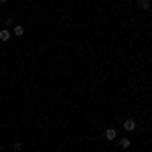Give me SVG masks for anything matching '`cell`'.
Wrapping results in <instances>:
<instances>
[{"label":"cell","instance_id":"1","mask_svg":"<svg viewBox=\"0 0 152 152\" xmlns=\"http://www.w3.org/2000/svg\"><path fill=\"white\" fill-rule=\"evenodd\" d=\"M124 130H126V132H134V130H136V122H134L132 118L124 120Z\"/></svg>","mask_w":152,"mask_h":152},{"label":"cell","instance_id":"2","mask_svg":"<svg viewBox=\"0 0 152 152\" xmlns=\"http://www.w3.org/2000/svg\"><path fill=\"white\" fill-rule=\"evenodd\" d=\"M104 136H105V140H110V142H112V140H116V138H118V132H116V128H107V130H105V134H104Z\"/></svg>","mask_w":152,"mask_h":152},{"label":"cell","instance_id":"3","mask_svg":"<svg viewBox=\"0 0 152 152\" xmlns=\"http://www.w3.org/2000/svg\"><path fill=\"white\" fill-rule=\"evenodd\" d=\"M8 39H10V31H8V28H0V41L6 43Z\"/></svg>","mask_w":152,"mask_h":152},{"label":"cell","instance_id":"4","mask_svg":"<svg viewBox=\"0 0 152 152\" xmlns=\"http://www.w3.org/2000/svg\"><path fill=\"white\" fill-rule=\"evenodd\" d=\"M12 33H14L16 37H23L24 35V26L23 24H14V26H12Z\"/></svg>","mask_w":152,"mask_h":152},{"label":"cell","instance_id":"5","mask_svg":"<svg viewBox=\"0 0 152 152\" xmlns=\"http://www.w3.org/2000/svg\"><path fill=\"white\" fill-rule=\"evenodd\" d=\"M120 146H122V148H124V150H128L130 148V138H120Z\"/></svg>","mask_w":152,"mask_h":152},{"label":"cell","instance_id":"6","mask_svg":"<svg viewBox=\"0 0 152 152\" xmlns=\"http://www.w3.org/2000/svg\"><path fill=\"white\" fill-rule=\"evenodd\" d=\"M138 6L144 8V10H148L150 8V0H138Z\"/></svg>","mask_w":152,"mask_h":152},{"label":"cell","instance_id":"7","mask_svg":"<svg viewBox=\"0 0 152 152\" xmlns=\"http://www.w3.org/2000/svg\"><path fill=\"white\" fill-rule=\"evenodd\" d=\"M20 148H23V144H20V142H14V144H12V150H14V152H18Z\"/></svg>","mask_w":152,"mask_h":152},{"label":"cell","instance_id":"8","mask_svg":"<svg viewBox=\"0 0 152 152\" xmlns=\"http://www.w3.org/2000/svg\"><path fill=\"white\" fill-rule=\"evenodd\" d=\"M4 24H6V26H14V23H12V18H10V16H8V18L4 20Z\"/></svg>","mask_w":152,"mask_h":152},{"label":"cell","instance_id":"9","mask_svg":"<svg viewBox=\"0 0 152 152\" xmlns=\"http://www.w3.org/2000/svg\"><path fill=\"white\" fill-rule=\"evenodd\" d=\"M4 2H8V0H0V4H4Z\"/></svg>","mask_w":152,"mask_h":152}]
</instances>
